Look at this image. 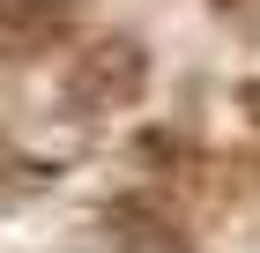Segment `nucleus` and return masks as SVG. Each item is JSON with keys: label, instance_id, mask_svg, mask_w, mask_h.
I'll use <instances>...</instances> for the list:
<instances>
[{"label": "nucleus", "instance_id": "f03ea898", "mask_svg": "<svg viewBox=\"0 0 260 253\" xmlns=\"http://www.w3.org/2000/svg\"><path fill=\"white\" fill-rule=\"evenodd\" d=\"M75 0H0V60H38L75 38Z\"/></svg>", "mask_w": 260, "mask_h": 253}, {"label": "nucleus", "instance_id": "7ed1b4c3", "mask_svg": "<svg viewBox=\"0 0 260 253\" xmlns=\"http://www.w3.org/2000/svg\"><path fill=\"white\" fill-rule=\"evenodd\" d=\"M231 8H238V0H231Z\"/></svg>", "mask_w": 260, "mask_h": 253}, {"label": "nucleus", "instance_id": "f257e3e1", "mask_svg": "<svg viewBox=\"0 0 260 253\" xmlns=\"http://www.w3.org/2000/svg\"><path fill=\"white\" fill-rule=\"evenodd\" d=\"M141 82H149L141 45H134V38H104V45H89V52L75 60V75H67V104H75L82 119H89V112H119V104L141 97Z\"/></svg>", "mask_w": 260, "mask_h": 253}]
</instances>
